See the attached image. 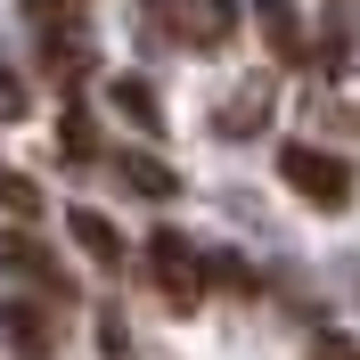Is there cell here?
Masks as SVG:
<instances>
[{
  "instance_id": "1",
  "label": "cell",
  "mask_w": 360,
  "mask_h": 360,
  "mask_svg": "<svg viewBox=\"0 0 360 360\" xmlns=\"http://www.w3.org/2000/svg\"><path fill=\"white\" fill-rule=\"evenodd\" d=\"M278 180H287L303 205H319V213H344V205H352V164L328 156V148H303V139L278 148Z\"/></svg>"
},
{
  "instance_id": "2",
  "label": "cell",
  "mask_w": 360,
  "mask_h": 360,
  "mask_svg": "<svg viewBox=\"0 0 360 360\" xmlns=\"http://www.w3.org/2000/svg\"><path fill=\"white\" fill-rule=\"evenodd\" d=\"M148 278H156V295L172 311H197L205 303V254L188 246L180 229H156V238H148Z\"/></svg>"
},
{
  "instance_id": "3",
  "label": "cell",
  "mask_w": 360,
  "mask_h": 360,
  "mask_svg": "<svg viewBox=\"0 0 360 360\" xmlns=\"http://www.w3.org/2000/svg\"><path fill=\"white\" fill-rule=\"evenodd\" d=\"M0 278H25L41 303H74V278L49 262V246L33 238V229H0Z\"/></svg>"
},
{
  "instance_id": "4",
  "label": "cell",
  "mask_w": 360,
  "mask_h": 360,
  "mask_svg": "<svg viewBox=\"0 0 360 360\" xmlns=\"http://www.w3.org/2000/svg\"><path fill=\"white\" fill-rule=\"evenodd\" d=\"M58 303H33V295H0V344L17 360H49L58 352Z\"/></svg>"
},
{
  "instance_id": "5",
  "label": "cell",
  "mask_w": 360,
  "mask_h": 360,
  "mask_svg": "<svg viewBox=\"0 0 360 360\" xmlns=\"http://www.w3.org/2000/svg\"><path fill=\"white\" fill-rule=\"evenodd\" d=\"M115 180H123L131 197H148V205L180 197V172H172L164 156H148V148H123V156H115Z\"/></svg>"
},
{
  "instance_id": "6",
  "label": "cell",
  "mask_w": 360,
  "mask_h": 360,
  "mask_svg": "<svg viewBox=\"0 0 360 360\" xmlns=\"http://www.w3.org/2000/svg\"><path fill=\"white\" fill-rule=\"evenodd\" d=\"M262 123H270V82H238L221 107H213V131L221 139H254Z\"/></svg>"
},
{
  "instance_id": "7",
  "label": "cell",
  "mask_w": 360,
  "mask_h": 360,
  "mask_svg": "<svg viewBox=\"0 0 360 360\" xmlns=\"http://www.w3.org/2000/svg\"><path fill=\"white\" fill-rule=\"evenodd\" d=\"M180 33H188V49H229L238 0H188V8H180Z\"/></svg>"
},
{
  "instance_id": "8",
  "label": "cell",
  "mask_w": 360,
  "mask_h": 360,
  "mask_svg": "<svg viewBox=\"0 0 360 360\" xmlns=\"http://www.w3.org/2000/svg\"><path fill=\"white\" fill-rule=\"evenodd\" d=\"M66 229H74V246H82L98 270H115V262H123V238H115V221L98 213V205H74V213H66Z\"/></svg>"
},
{
  "instance_id": "9",
  "label": "cell",
  "mask_w": 360,
  "mask_h": 360,
  "mask_svg": "<svg viewBox=\"0 0 360 360\" xmlns=\"http://www.w3.org/2000/svg\"><path fill=\"white\" fill-rule=\"evenodd\" d=\"M107 107L123 115V123H139V131H164V98L139 82V74H115V82H107Z\"/></svg>"
},
{
  "instance_id": "10",
  "label": "cell",
  "mask_w": 360,
  "mask_h": 360,
  "mask_svg": "<svg viewBox=\"0 0 360 360\" xmlns=\"http://www.w3.org/2000/svg\"><path fill=\"white\" fill-rule=\"evenodd\" d=\"M254 17H262V41L295 66V58H303V25H295V8H287V0H254Z\"/></svg>"
},
{
  "instance_id": "11",
  "label": "cell",
  "mask_w": 360,
  "mask_h": 360,
  "mask_svg": "<svg viewBox=\"0 0 360 360\" xmlns=\"http://www.w3.org/2000/svg\"><path fill=\"white\" fill-rule=\"evenodd\" d=\"M0 213H17V221H41V188H33L25 172H8V164H0Z\"/></svg>"
},
{
  "instance_id": "12",
  "label": "cell",
  "mask_w": 360,
  "mask_h": 360,
  "mask_svg": "<svg viewBox=\"0 0 360 360\" xmlns=\"http://www.w3.org/2000/svg\"><path fill=\"white\" fill-rule=\"evenodd\" d=\"M58 148H66L74 164L98 156V131H90V115H82V107H66V123H58Z\"/></svg>"
},
{
  "instance_id": "13",
  "label": "cell",
  "mask_w": 360,
  "mask_h": 360,
  "mask_svg": "<svg viewBox=\"0 0 360 360\" xmlns=\"http://www.w3.org/2000/svg\"><path fill=\"white\" fill-rule=\"evenodd\" d=\"M205 278H221L229 295H254V270L238 262V254H205Z\"/></svg>"
},
{
  "instance_id": "14",
  "label": "cell",
  "mask_w": 360,
  "mask_h": 360,
  "mask_svg": "<svg viewBox=\"0 0 360 360\" xmlns=\"http://www.w3.org/2000/svg\"><path fill=\"white\" fill-rule=\"evenodd\" d=\"M25 107H33V98H25V82H17V66H8V58H0V123H25Z\"/></svg>"
},
{
  "instance_id": "15",
  "label": "cell",
  "mask_w": 360,
  "mask_h": 360,
  "mask_svg": "<svg viewBox=\"0 0 360 360\" xmlns=\"http://www.w3.org/2000/svg\"><path fill=\"white\" fill-rule=\"evenodd\" d=\"M311 360H360V344L344 336V328H319V336H311Z\"/></svg>"
},
{
  "instance_id": "16",
  "label": "cell",
  "mask_w": 360,
  "mask_h": 360,
  "mask_svg": "<svg viewBox=\"0 0 360 360\" xmlns=\"http://www.w3.org/2000/svg\"><path fill=\"white\" fill-rule=\"evenodd\" d=\"M98 344H107V352H115V360L131 352V328H123V311H98Z\"/></svg>"
},
{
  "instance_id": "17",
  "label": "cell",
  "mask_w": 360,
  "mask_h": 360,
  "mask_svg": "<svg viewBox=\"0 0 360 360\" xmlns=\"http://www.w3.org/2000/svg\"><path fill=\"white\" fill-rule=\"evenodd\" d=\"M90 0H33V25H66V17H82Z\"/></svg>"
},
{
  "instance_id": "18",
  "label": "cell",
  "mask_w": 360,
  "mask_h": 360,
  "mask_svg": "<svg viewBox=\"0 0 360 360\" xmlns=\"http://www.w3.org/2000/svg\"><path fill=\"white\" fill-rule=\"evenodd\" d=\"M139 8H148V17H172V8H180V0H139Z\"/></svg>"
}]
</instances>
